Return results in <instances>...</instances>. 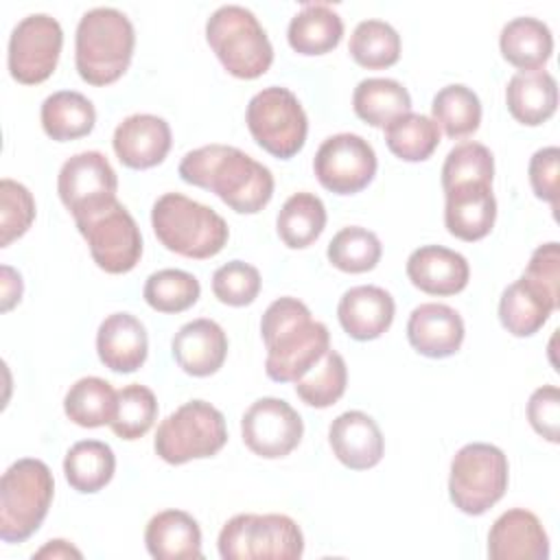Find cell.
<instances>
[{"mask_svg":"<svg viewBox=\"0 0 560 560\" xmlns=\"http://www.w3.org/2000/svg\"><path fill=\"white\" fill-rule=\"evenodd\" d=\"M33 558H81V551L77 547H72L68 540H48L39 551L33 553Z\"/></svg>","mask_w":560,"mask_h":560,"instance_id":"49","label":"cell"},{"mask_svg":"<svg viewBox=\"0 0 560 560\" xmlns=\"http://www.w3.org/2000/svg\"><path fill=\"white\" fill-rule=\"evenodd\" d=\"M348 52L361 68L383 70L398 61L400 35L383 20H363L350 35Z\"/></svg>","mask_w":560,"mask_h":560,"instance_id":"37","label":"cell"},{"mask_svg":"<svg viewBox=\"0 0 560 560\" xmlns=\"http://www.w3.org/2000/svg\"><path fill=\"white\" fill-rule=\"evenodd\" d=\"M302 553V529L287 514H236L219 532L223 560H298Z\"/></svg>","mask_w":560,"mask_h":560,"instance_id":"9","label":"cell"},{"mask_svg":"<svg viewBox=\"0 0 560 560\" xmlns=\"http://www.w3.org/2000/svg\"><path fill=\"white\" fill-rule=\"evenodd\" d=\"M499 48L508 63L521 72L542 70L553 52V35L542 20L514 18L499 35Z\"/></svg>","mask_w":560,"mask_h":560,"instance_id":"27","label":"cell"},{"mask_svg":"<svg viewBox=\"0 0 560 560\" xmlns=\"http://www.w3.org/2000/svg\"><path fill=\"white\" fill-rule=\"evenodd\" d=\"M326 228L324 201L313 192L291 195L276 219L280 241L291 249H304L313 245Z\"/></svg>","mask_w":560,"mask_h":560,"instance_id":"33","label":"cell"},{"mask_svg":"<svg viewBox=\"0 0 560 560\" xmlns=\"http://www.w3.org/2000/svg\"><path fill=\"white\" fill-rule=\"evenodd\" d=\"M94 262L107 273L131 271L142 256V234L131 212L109 199L74 217Z\"/></svg>","mask_w":560,"mask_h":560,"instance_id":"10","label":"cell"},{"mask_svg":"<svg viewBox=\"0 0 560 560\" xmlns=\"http://www.w3.org/2000/svg\"><path fill=\"white\" fill-rule=\"evenodd\" d=\"M212 293L228 306H247L260 293V273L249 262L230 260L212 273Z\"/></svg>","mask_w":560,"mask_h":560,"instance_id":"44","label":"cell"},{"mask_svg":"<svg viewBox=\"0 0 560 560\" xmlns=\"http://www.w3.org/2000/svg\"><path fill=\"white\" fill-rule=\"evenodd\" d=\"M492 560H547L549 538L538 516L523 508L503 512L488 532Z\"/></svg>","mask_w":560,"mask_h":560,"instance_id":"18","label":"cell"},{"mask_svg":"<svg viewBox=\"0 0 560 560\" xmlns=\"http://www.w3.org/2000/svg\"><path fill=\"white\" fill-rule=\"evenodd\" d=\"M151 225L168 252L195 260L217 256L230 238L228 223L219 212L182 192H164L153 203Z\"/></svg>","mask_w":560,"mask_h":560,"instance_id":"4","label":"cell"},{"mask_svg":"<svg viewBox=\"0 0 560 560\" xmlns=\"http://www.w3.org/2000/svg\"><path fill=\"white\" fill-rule=\"evenodd\" d=\"M431 114L435 125L453 140L472 136L481 122V103L479 96L462 85L453 83L442 88L431 103Z\"/></svg>","mask_w":560,"mask_h":560,"instance_id":"36","label":"cell"},{"mask_svg":"<svg viewBox=\"0 0 560 560\" xmlns=\"http://www.w3.org/2000/svg\"><path fill=\"white\" fill-rule=\"evenodd\" d=\"M179 177L214 192L238 214H256L273 197L271 171L230 144H206L188 151L179 162Z\"/></svg>","mask_w":560,"mask_h":560,"instance_id":"1","label":"cell"},{"mask_svg":"<svg viewBox=\"0 0 560 560\" xmlns=\"http://www.w3.org/2000/svg\"><path fill=\"white\" fill-rule=\"evenodd\" d=\"M558 162H560L558 147H542L532 155L527 166L534 195L551 203L553 210L558 208Z\"/></svg>","mask_w":560,"mask_h":560,"instance_id":"47","label":"cell"},{"mask_svg":"<svg viewBox=\"0 0 560 560\" xmlns=\"http://www.w3.org/2000/svg\"><path fill=\"white\" fill-rule=\"evenodd\" d=\"M245 122L256 144L280 160L298 155L308 133L304 107L291 90L280 85H269L252 96Z\"/></svg>","mask_w":560,"mask_h":560,"instance_id":"11","label":"cell"},{"mask_svg":"<svg viewBox=\"0 0 560 560\" xmlns=\"http://www.w3.org/2000/svg\"><path fill=\"white\" fill-rule=\"evenodd\" d=\"M20 300H22V278L13 267L2 265V311L4 313L11 311Z\"/></svg>","mask_w":560,"mask_h":560,"instance_id":"48","label":"cell"},{"mask_svg":"<svg viewBox=\"0 0 560 560\" xmlns=\"http://www.w3.org/2000/svg\"><path fill=\"white\" fill-rule=\"evenodd\" d=\"M444 225L455 238L472 243L490 234L497 219L492 184L464 182L444 190Z\"/></svg>","mask_w":560,"mask_h":560,"instance_id":"17","label":"cell"},{"mask_svg":"<svg viewBox=\"0 0 560 560\" xmlns=\"http://www.w3.org/2000/svg\"><path fill=\"white\" fill-rule=\"evenodd\" d=\"M394 313V298L374 284H359L348 289L337 304L341 328L357 341L378 339L392 326Z\"/></svg>","mask_w":560,"mask_h":560,"instance_id":"24","label":"cell"},{"mask_svg":"<svg viewBox=\"0 0 560 560\" xmlns=\"http://www.w3.org/2000/svg\"><path fill=\"white\" fill-rule=\"evenodd\" d=\"M508 481L510 466L505 453L494 444L470 442L451 462L448 494L457 510L479 516L503 499Z\"/></svg>","mask_w":560,"mask_h":560,"instance_id":"8","label":"cell"},{"mask_svg":"<svg viewBox=\"0 0 560 560\" xmlns=\"http://www.w3.org/2000/svg\"><path fill=\"white\" fill-rule=\"evenodd\" d=\"M144 545L158 560H197L203 556L199 523L184 510L158 512L147 523Z\"/></svg>","mask_w":560,"mask_h":560,"instance_id":"25","label":"cell"},{"mask_svg":"<svg viewBox=\"0 0 560 560\" xmlns=\"http://www.w3.org/2000/svg\"><path fill=\"white\" fill-rule=\"evenodd\" d=\"M494 158L481 142H462L453 147L442 164V190H448L464 182L492 184Z\"/></svg>","mask_w":560,"mask_h":560,"instance_id":"42","label":"cell"},{"mask_svg":"<svg viewBox=\"0 0 560 560\" xmlns=\"http://www.w3.org/2000/svg\"><path fill=\"white\" fill-rule=\"evenodd\" d=\"M42 127L48 138L68 142L88 136L96 122V109L88 96L74 90H61L42 103Z\"/></svg>","mask_w":560,"mask_h":560,"instance_id":"30","label":"cell"},{"mask_svg":"<svg viewBox=\"0 0 560 560\" xmlns=\"http://www.w3.org/2000/svg\"><path fill=\"white\" fill-rule=\"evenodd\" d=\"M354 114L372 127H385L394 118L411 112V96L396 79L372 77L359 81L352 94Z\"/></svg>","mask_w":560,"mask_h":560,"instance_id":"32","label":"cell"},{"mask_svg":"<svg viewBox=\"0 0 560 560\" xmlns=\"http://www.w3.org/2000/svg\"><path fill=\"white\" fill-rule=\"evenodd\" d=\"M142 295L158 313H182L199 300L201 287L199 280L184 269H160L147 278Z\"/></svg>","mask_w":560,"mask_h":560,"instance_id":"40","label":"cell"},{"mask_svg":"<svg viewBox=\"0 0 560 560\" xmlns=\"http://www.w3.org/2000/svg\"><path fill=\"white\" fill-rule=\"evenodd\" d=\"M155 418H158V400L147 385L131 383L118 389L116 413L109 427L120 440L142 438L153 427Z\"/></svg>","mask_w":560,"mask_h":560,"instance_id":"41","label":"cell"},{"mask_svg":"<svg viewBox=\"0 0 560 560\" xmlns=\"http://www.w3.org/2000/svg\"><path fill=\"white\" fill-rule=\"evenodd\" d=\"M505 103L514 120L527 127L542 125L556 114L558 85L547 70L516 72L505 88Z\"/></svg>","mask_w":560,"mask_h":560,"instance_id":"28","label":"cell"},{"mask_svg":"<svg viewBox=\"0 0 560 560\" xmlns=\"http://www.w3.org/2000/svg\"><path fill=\"white\" fill-rule=\"evenodd\" d=\"M348 385V368L343 357L328 348V352L300 378L295 381V394L302 402L315 409L335 405Z\"/></svg>","mask_w":560,"mask_h":560,"instance_id":"38","label":"cell"},{"mask_svg":"<svg viewBox=\"0 0 560 560\" xmlns=\"http://www.w3.org/2000/svg\"><path fill=\"white\" fill-rule=\"evenodd\" d=\"M114 153L127 168L144 171L164 162L171 151V127L155 114H131L114 129Z\"/></svg>","mask_w":560,"mask_h":560,"instance_id":"16","label":"cell"},{"mask_svg":"<svg viewBox=\"0 0 560 560\" xmlns=\"http://www.w3.org/2000/svg\"><path fill=\"white\" fill-rule=\"evenodd\" d=\"M343 37L341 15L328 2H304L287 28L289 46L298 55H326Z\"/></svg>","mask_w":560,"mask_h":560,"instance_id":"26","label":"cell"},{"mask_svg":"<svg viewBox=\"0 0 560 560\" xmlns=\"http://www.w3.org/2000/svg\"><path fill=\"white\" fill-rule=\"evenodd\" d=\"M464 319L448 304L427 302L411 311L407 339L411 348L429 359H446L462 348Z\"/></svg>","mask_w":560,"mask_h":560,"instance_id":"19","label":"cell"},{"mask_svg":"<svg viewBox=\"0 0 560 560\" xmlns=\"http://www.w3.org/2000/svg\"><path fill=\"white\" fill-rule=\"evenodd\" d=\"M228 442L223 413L206 400H188L168 413L153 440V448L166 464L179 466L190 459L217 455Z\"/></svg>","mask_w":560,"mask_h":560,"instance_id":"7","label":"cell"},{"mask_svg":"<svg viewBox=\"0 0 560 560\" xmlns=\"http://www.w3.org/2000/svg\"><path fill=\"white\" fill-rule=\"evenodd\" d=\"M558 306L523 276L514 280L499 300V319L514 337H532L542 328Z\"/></svg>","mask_w":560,"mask_h":560,"instance_id":"29","label":"cell"},{"mask_svg":"<svg viewBox=\"0 0 560 560\" xmlns=\"http://www.w3.org/2000/svg\"><path fill=\"white\" fill-rule=\"evenodd\" d=\"M335 457L350 470L374 468L385 453V440L372 416L363 411L339 413L328 429Z\"/></svg>","mask_w":560,"mask_h":560,"instance_id":"20","label":"cell"},{"mask_svg":"<svg viewBox=\"0 0 560 560\" xmlns=\"http://www.w3.org/2000/svg\"><path fill=\"white\" fill-rule=\"evenodd\" d=\"M527 420L538 435L553 444L560 442V392L556 385L534 389L527 402Z\"/></svg>","mask_w":560,"mask_h":560,"instance_id":"46","label":"cell"},{"mask_svg":"<svg viewBox=\"0 0 560 560\" xmlns=\"http://www.w3.org/2000/svg\"><path fill=\"white\" fill-rule=\"evenodd\" d=\"M96 352L105 368L131 374L147 361L149 337L144 324L131 313L107 315L96 332Z\"/></svg>","mask_w":560,"mask_h":560,"instance_id":"22","label":"cell"},{"mask_svg":"<svg viewBox=\"0 0 560 560\" xmlns=\"http://www.w3.org/2000/svg\"><path fill=\"white\" fill-rule=\"evenodd\" d=\"M376 153L357 133H335L326 138L313 160L317 182L335 195L361 192L376 175Z\"/></svg>","mask_w":560,"mask_h":560,"instance_id":"13","label":"cell"},{"mask_svg":"<svg viewBox=\"0 0 560 560\" xmlns=\"http://www.w3.org/2000/svg\"><path fill=\"white\" fill-rule=\"evenodd\" d=\"M383 129L387 149L405 162L429 160L440 144V127L424 114L407 112Z\"/></svg>","mask_w":560,"mask_h":560,"instance_id":"35","label":"cell"},{"mask_svg":"<svg viewBox=\"0 0 560 560\" xmlns=\"http://www.w3.org/2000/svg\"><path fill=\"white\" fill-rule=\"evenodd\" d=\"M55 494L50 468L35 457L13 462L0 481V538L24 542L44 523Z\"/></svg>","mask_w":560,"mask_h":560,"instance_id":"5","label":"cell"},{"mask_svg":"<svg viewBox=\"0 0 560 560\" xmlns=\"http://www.w3.org/2000/svg\"><path fill=\"white\" fill-rule=\"evenodd\" d=\"M63 46L61 24L48 13L22 18L9 37V74L22 85L46 81L59 61Z\"/></svg>","mask_w":560,"mask_h":560,"instance_id":"12","label":"cell"},{"mask_svg":"<svg viewBox=\"0 0 560 560\" xmlns=\"http://www.w3.org/2000/svg\"><path fill=\"white\" fill-rule=\"evenodd\" d=\"M411 284L429 295H455L466 289L470 278L468 260L442 245H422L407 258Z\"/></svg>","mask_w":560,"mask_h":560,"instance_id":"23","label":"cell"},{"mask_svg":"<svg viewBox=\"0 0 560 560\" xmlns=\"http://www.w3.org/2000/svg\"><path fill=\"white\" fill-rule=\"evenodd\" d=\"M383 254V245L374 232L361 225H348L339 230L328 243L326 256L332 267L346 273L372 271Z\"/></svg>","mask_w":560,"mask_h":560,"instance_id":"39","label":"cell"},{"mask_svg":"<svg viewBox=\"0 0 560 560\" xmlns=\"http://www.w3.org/2000/svg\"><path fill=\"white\" fill-rule=\"evenodd\" d=\"M35 219V199L31 190L4 177L0 182V247H9L15 238L24 236Z\"/></svg>","mask_w":560,"mask_h":560,"instance_id":"43","label":"cell"},{"mask_svg":"<svg viewBox=\"0 0 560 560\" xmlns=\"http://www.w3.org/2000/svg\"><path fill=\"white\" fill-rule=\"evenodd\" d=\"M116 470V455L101 440H81L72 444L63 459V475L72 490L92 494L103 490Z\"/></svg>","mask_w":560,"mask_h":560,"instance_id":"31","label":"cell"},{"mask_svg":"<svg viewBox=\"0 0 560 560\" xmlns=\"http://www.w3.org/2000/svg\"><path fill=\"white\" fill-rule=\"evenodd\" d=\"M206 39L221 66L236 79H258L271 68V42L258 18L245 7H219L206 22Z\"/></svg>","mask_w":560,"mask_h":560,"instance_id":"6","label":"cell"},{"mask_svg":"<svg viewBox=\"0 0 560 560\" xmlns=\"http://www.w3.org/2000/svg\"><path fill=\"white\" fill-rule=\"evenodd\" d=\"M304 422L300 413L282 398H258L241 418L245 446L265 459L287 457L300 444Z\"/></svg>","mask_w":560,"mask_h":560,"instance_id":"14","label":"cell"},{"mask_svg":"<svg viewBox=\"0 0 560 560\" xmlns=\"http://www.w3.org/2000/svg\"><path fill=\"white\" fill-rule=\"evenodd\" d=\"M260 335L267 348L265 372L276 383L300 381L330 348L326 324L313 319L308 306L289 295L267 306Z\"/></svg>","mask_w":560,"mask_h":560,"instance_id":"2","label":"cell"},{"mask_svg":"<svg viewBox=\"0 0 560 560\" xmlns=\"http://www.w3.org/2000/svg\"><path fill=\"white\" fill-rule=\"evenodd\" d=\"M171 352L175 363L190 376H210L219 372L228 357L225 330L208 317L184 324L173 341Z\"/></svg>","mask_w":560,"mask_h":560,"instance_id":"21","label":"cell"},{"mask_svg":"<svg viewBox=\"0 0 560 560\" xmlns=\"http://www.w3.org/2000/svg\"><path fill=\"white\" fill-rule=\"evenodd\" d=\"M523 278L560 306V245L556 241L534 249Z\"/></svg>","mask_w":560,"mask_h":560,"instance_id":"45","label":"cell"},{"mask_svg":"<svg viewBox=\"0 0 560 560\" xmlns=\"http://www.w3.org/2000/svg\"><path fill=\"white\" fill-rule=\"evenodd\" d=\"M136 31L129 18L114 7H96L83 13L74 35V63L90 85L116 83L131 63Z\"/></svg>","mask_w":560,"mask_h":560,"instance_id":"3","label":"cell"},{"mask_svg":"<svg viewBox=\"0 0 560 560\" xmlns=\"http://www.w3.org/2000/svg\"><path fill=\"white\" fill-rule=\"evenodd\" d=\"M118 177L101 151H83L63 162L57 177V192L72 217L116 199Z\"/></svg>","mask_w":560,"mask_h":560,"instance_id":"15","label":"cell"},{"mask_svg":"<svg viewBox=\"0 0 560 560\" xmlns=\"http://www.w3.org/2000/svg\"><path fill=\"white\" fill-rule=\"evenodd\" d=\"M116 398L118 392L112 387V383L98 376H83L66 392L63 411L70 422L85 429H96L114 420Z\"/></svg>","mask_w":560,"mask_h":560,"instance_id":"34","label":"cell"}]
</instances>
